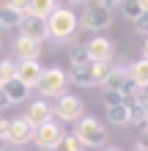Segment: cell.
Instances as JSON below:
<instances>
[{
  "label": "cell",
  "mask_w": 148,
  "mask_h": 151,
  "mask_svg": "<svg viewBox=\"0 0 148 151\" xmlns=\"http://www.w3.org/2000/svg\"><path fill=\"white\" fill-rule=\"evenodd\" d=\"M77 25H80V19H77V14L71 8H60L58 6V11L47 19V30H49V36L55 41H69L77 33Z\"/></svg>",
  "instance_id": "cell-1"
},
{
  "label": "cell",
  "mask_w": 148,
  "mask_h": 151,
  "mask_svg": "<svg viewBox=\"0 0 148 151\" xmlns=\"http://www.w3.org/2000/svg\"><path fill=\"white\" fill-rule=\"evenodd\" d=\"M74 137L80 140L82 146L96 148V146H104V140H107V132H104V127H102L96 118L85 115V118L77 121V132H74Z\"/></svg>",
  "instance_id": "cell-2"
},
{
  "label": "cell",
  "mask_w": 148,
  "mask_h": 151,
  "mask_svg": "<svg viewBox=\"0 0 148 151\" xmlns=\"http://www.w3.org/2000/svg\"><path fill=\"white\" fill-rule=\"evenodd\" d=\"M66 83H69V74L58 66H49L44 69V74L39 80V91L44 96H63L66 93Z\"/></svg>",
  "instance_id": "cell-3"
},
{
  "label": "cell",
  "mask_w": 148,
  "mask_h": 151,
  "mask_svg": "<svg viewBox=\"0 0 148 151\" xmlns=\"http://www.w3.org/2000/svg\"><path fill=\"white\" fill-rule=\"evenodd\" d=\"M82 25L88 30H104V28L112 25V11L102 3V0L99 3H91L88 8H85V14H82Z\"/></svg>",
  "instance_id": "cell-4"
},
{
  "label": "cell",
  "mask_w": 148,
  "mask_h": 151,
  "mask_svg": "<svg viewBox=\"0 0 148 151\" xmlns=\"http://www.w3.org/2000/svg\"><path fill=\"white\" fill-rule=\"evenodd\" d=\"M52 113H55L60 121H80L82 118V99L74 96V93H63V96H58Z\"/></svg>",
  "instance_id": "cell-5"
},
{
  "label": "cell",
  "mask_w": 148,
  "mask_h": 151,
  "mask_svg": "<svg viewBox=\"0 0 148 151\" xmlns=\"http://www.w3.org/2000/svg\"><path fill=\"white\" fill-rule=\"evenodd\" d=\"M33 143H36L41 151H52V148H58L60 143H63V129H60L55 121H49V124H44V127L36 129Z\"/></svg>",
  "instance_id": "cell-6"
},
{
  "label": "cell",
  "mask_w": 148,
  "mask_h": 151,
  "mask_svg": "<svg viewBox=\"0 0 148 151\" xmlns=\"http://www.w3.org/2000/svg\"><path fill=\"white\" fill-rule=\"evenodd\" d=\"M19 36L25 39H33V41H44L49 39V30H47V19H39V17H22L19 19Z\"/></svg>",
  "instance_id": "cell-7"
},
{
  "label": "cell",
  "mask_w": 148,
  "mask_h": 151,
  "mask_svg": "<svg viewBox=\"0 0 148 151\" xmlns=\"http://www.w3.org/2000/svg\"><path fill=\"white\" fill-rule=\"evenodd\" d=\"M33 135H36V129L25 121V115H22V118H11V121H8V140H6V143H14V146L22 148L25 143L33 140Z\"/></svg>",
  "instance_id": "cell-8"
},
{
  "label": "cell",
  "mask_w": 148,
  "mask_h": 151,
  "mask_svg": "<svg viewBox=\"0 0 148 151\" xmlns=\"http://www.w3.org/2000/svg\"><path fill=\"white\" fill-rule=\"evenodd\" d=\"M88 47V55H91V63H112V41L104 39V36H96L91 41H85Z\"/></svg>",
  "instance_id": "cell-9"
},
{
  "label": "cell",
  "mask_w": 148,
  "mask_h": 151,
  "mask_svg": "<svg viewBox=\"0 0 148 151\" xmlns=\"http://www.w3.org/2000/svg\"><path fill=\"white\" fill-rule=\"evenodd\" d=\"M41 74H44V69H41L39 60H19L16 63V80L22 85H28V88H36Z\"/></svg>",
  "instance_id": "cell-10"
},
{
  "label": "cell",
  "mask_w": 148,
  "mask_h": 151,
  "mask_svg": "<svg viewBox=\"0 0 148 151\" xmlns=\"http://www.w3.org/2000/svg\"><path fill=\"white\" fill-rule=\"evenodd\" d=\"M25 121H28L33 129L44 127V124H49V121H52V107H49V104H47L44 99L33 102L30 107H28V113H25Z\"/></svg>",
  "instance_id": "cell-11"
},
{
  "label": "cell",
  "mask_w": 148,
  "mask_h": 151,
  "mask_svg": "<svg viewBox=\"0 0 148 151\" xmlns=\"http://www.w3.org/2000/svg\"><path fill=\"white\" fill-rule=\"evenodd\" d=\"M14 52H16V60H39L41 44L33 41V39L19 36V39H16V44H14Z\"/></svg>",
  "instance_id": "cell-12"
},
{
  "label": "cell",
  "mask_w": 148,
  "mask_h": 151,
  "mask_svg": "<svg viewBox=\"0 0 148 151\" xmlns=\"http://www.w3.org/2000/svg\"><path fill=\"white\" fill-rule=\"evenodd\" d=\"M129 66H132V63H121V66H115V69L110 72V77L102 83V88H104V91H121L124 80L129 77Z\"/></svg>",
  "instance_id": "cell-13"
},
{
  "label": "cell",
  "mask_w": 148,
  "mask_h": 151,
  "mask_svg": "<svg viewBox=\"0 0 148 151\" xmlns=\"http://www.w3.org/2000/svg\"><path fill=\"white\" fill-rule=\"evenodd\" d=\"M3 91H6V96H8V102L11 104H16V102H25L28 99V93H30V88L28 85H22L19 80H11V83H3Z\"/></svg>",
  "instance_id": "cell-14"
},
{
  "label": "cell",
  "mask_w": 148,
  "mask_h": 151,
  "mask_svg": "<svg viewBox=\"0 0 148 151\" xmlns=\"http://www.w3.org/2000/svg\"><path fill=\"white\" fill-rule=\"evenodd\" d=\"M58 11V3L55 0H30V17H39V19H49L52 14Z\"/></svg>",
  "instance_id": "cell-15"
},
{
  "label": "cell",
  "mask_w": 148,
  "mask_h": 151,
  "mask_svg": "<svg viewBox=\"0 0 148 151\" xmlns=\"http://www.w3.org/2000/svg\"><path fill=\"white\" fill-rule=\"evenodd\" d=\"M69 63H71V69H82L91 63V55H88V47L85 44H74L71 50H69Z\"/></svg>",
  "instance_id": "cell-16"
},
{
  "label": "cell",
  "mask_w": 148,
  "mask_h": 151,
  "mask_svg": "<svg viewBox=\"0 0 148 151\" xmlns=\"http://www.w3.org/2000/svg\"><path fill=\"white\" fill-rule=\"evenodd\" d=\"M71 83L74 85H82V88H91V85H96V80H93V72H91V63L88 66H82V69H71Z\"/></svg>",
  "instance_id": "cell-17"
},
{
  "label": "cell",
  "mask_w": 148,
  "mask_h": 151,
  "mask_svg": "<svg viewBox=\"0 0 148 151\" xmlns=\"http://www.w3.org/2000/svg\"><path fill=\"white\" fill-rule=\"evenodd\" d=\"M129 74L137 80V85H140V88H145V85H148V58L134 60V63L129 66Z\"/></svg>",
  "instance_id": "cell-18"
},
{
  "label": "cell",
  "mask_w": 148,
  "mask_h": 151,
  "mask_svg": "<svg viewBox=\"0 0 148 151\" xmlns=\"http://www.w3.org/2000/svg\"><path fill=\"white\" fill-rule=\"evenodd\" d=\"M129 124L145 129V104H143V102H134L132 107H129Z\"/></svg>",
  "instance_id": "cell-19"
},
{
  "label": "cell",
  "mask_w": 148,
  "mask_h": 151,
  "mask_svg": "<svg viewBox=\"0 0 148 151\" xmlns=\"http://www.w3.org/2000/svg\"><path fill=\"white\" fill-rule=\"evenodd\" d=\"M14 77H16V60H11V58L0 60V85H3V83H11Z\"/></svg>",
  "instance_id": "cell-20"
},
{
  "label": "cell",
  "mask_w": 148,
  "mask_h": 151,
  "mask_svg": "<svg viewBox=\"0 0 148 151\" xmlns=\"http://www.w3.org/2000/svg\"><path fill=\"white\" fill-rule=\"evenodd\" d=\"M107 118L112 124H118V127H121V124H129V107H126V104H121V107H110L107 110Z\"/></svg>",
  "instance_id": "cell-21"
},
{
  "label": "cell",
  "mask_w": 148,
  "mask_h": 151,
  "mask_svg": "<svg viewBox=\"0 0 148 151\" xmlns=\"http://www.w3.org/2000/svg\"><path fill=\"white\" fill-rule=\"evenodd\" d=\"M112 63H91V72H93V80H96V85H102L104 80L110 77V72H112Z\"/></svg>",
  "instance_id": "cell-22"
},
{
  "label": "cell",
  "mask_w": 148,
  "mask_h": 151,
  "mask_svg": "<svg viewBox=\"0 0 148 151\" xmlns=\"http://www.w3.org/2000/svg\"><path fill=\"white\" fill-rule=\"evenodd\" d=\"M6 8H8V11H14L22 19V17H28V11H30V0H8Z\"/></svg>",
  "instance_id": "cell-23"
},
{
  "label": "cell",
  "mask_w": 148,
  "mask_h": 151,
  "mask_svg": "<svg viewBox=\"0 0 148 151\" xmlns=\"http://www.w3.org/2000/svg\"><path fill=\"white\" fill-rule=\"evenodd\" d=\"M124 14H126L132 22H137V19H140V14H143L140 0H126V3H124Z\"/></svg>",
  "instance_id": "cell-24"
},
{
  "label": "cell",
  "mask_w": 148,
  "mask_h": 151,
  "mask_svg": "<svg viewBox=\"0 0 148 151\" xmlns=\"http://www.w3.org/2000/svg\"><path fill=\"white\" fill-rule=\"evenodd\" d=\"M16 25H19V17L3 6L0 8V28H16Z\"/></svg>",
  "instance_id": "cell-25"
},
{
  "label": "cell",
  "mask_w": 148,
  "mask_h": 151,
  "mask_svg": "<svg viewBox=\"0 0 148 151\" xmlns=\"http://www.w3.org/2000/svg\"><path fill=\"white\" fill-rule=\"evenodd\" d=\"M104 104H107V110L110 107H121V104H124V96L118 91H104Z\"/></svg>",
  "instance_id": "cell-26"
},
{
  "label": "cell",
  "mask_w": 148,
  "mask_h": 151,
  "mask_svg": "<svg viewBox=\"0 0 148 151\" xmlns=\"http://www.w3.org/2000/svg\"><path fill=\"white\" fill-rule=\"evenodd\" d=\"M60 146H63V151H82V143L74 135H63V143Z\"/></svg>",
  "instance_id": "cell-27"
},
{
  "label": "cell",
  "mask_w": 148,
  "mask_h": 151,
  "mask_svg": "<svg viewBox=\"0 0 148 151\" xmlns=\"http://www.w3.org/2000/svg\"><path fill=\"white\" fill-rule=\"evenodd\" d=\"M134 28H137V33H145V36H148V14L145 11L140 14V19L134 22Z\"/></svg>",
  "instance_id": "cell-28"
},
{
  "label": "cell",
  "mask_w": 148,
  "mask_h": 151,
  "mask_svg": "<svg viewBox=\"0 0 148 151\" xmlns=\"http://www.w3.org/2000/svg\"><path fill=\"white\" fill-rule=\"evenodd\" d=\"M137 148L148 151V129H143V132H140V140H137Z\"/></svg>",
  "instance_id": "cell-29"
},
{
  "label": "cell",
  "mask_w": 148,
  "mask_h": 151,
  "mask_svg": "<svg viewBox=\"0 0 148 151\" xmlns=\"http://www.w3.org/2000/svg\"><path fill=\"white\" fill-rule=\"evenodd\" d=\"M6 140H8V121L3 118L0 121V143H6Z\"/></svg>",
  "instance_id": "cell-30"
},
{
  "label": "cell",
  "mask_w": 148,
  "mask_h": 151,
  "mask_svg": "<svg viewBox=\"0 0 148 151\" xmlns=\"http://www.w3.org/2000/svg\"><path fill=\"white\" fill-rule=\"evenodd\" d=\"M6 107H11V102H8V96L3 91V85H0V110H6Z\"/></svg>",
  "instance_id": "cell-31"
},
{
  "label": "cell",
  "mask_w": 148,
  "mask_h": 151,
  "mask_svg": "<svg viewBox=\"0 0 148 151\" xmlns=\"http://www.w3.org/2000/svg\"><path fill=\"white\" fill-rule=\"evenodd\" d=\"M0 151H22V148L14 146V143H3V148H0Z\"/></svg>",
  "instance_id": "cell-32"
},
{
  "label": "cell",
  "mask_w": 148,
  "mask_h": 151,
  "mask_svg": "<svg viewBox=\"0 0 148 151\" xmlns=\"http://www.w3.org/2000/svg\"><path fill=\"white\" fill-rule=\"evenodd\" d=\"M140 6H143V11L148 14V0H140Z\"/></svg>",
  "instance_id": "cell-33"
},
{
  "label": "cell",
  "mask_w": 148,
  "mask_h": 151,
  "mask_svg": "<svg viewBox=\"0 0 148 151\" xmlns=\"http://www.w3.org/2000/svg\"><path fill=\"white\" fill-rule=\"evenodd\" d=\"M143 50H145V55H143V58H148V39H145V44H143Z\"/></svg>",
  "instance_id": "cell-34"
},
{
  "label": "cell",
  "mask_w": 148,
  "mask_h": 151,
  "mask_svg": "<svg viewBox=\"0 0 148 151\" xmlns=\"http://www.w3.org/2000/svg\"><path fill=\"white\" fill-rule=\"evenodd\" d=\"M107 151H118V148H107Z\"/></svg>",
  "instance_id": "cell-35"
},
{
  "label": "cell",
  "mask_w": 148,
  "mask_h": 151,
  "mask_svg": "<svg viewBox=\"0 0 148 151\" xmlns=\"http://www.w3.org/2000/svg\"><path fill=\"white\" fill-rule=\"evenodd\" d=\"M134 151H143V148H134Z\"/></svg>",
  "instance_id": "cell-36"
},
{
  "label": "cell",
  "mask_w": 148,
  "mask_h": 151,
  "mask_svg": "<svg viewBox=\"0 0 148 151\" xmlns=\"http://www.w3.org/2000/svg\"><path fill=\"white\" fill-rule=\"evenodd\" d=\"M0 121H3V115H0Z\"/></svg>",
  "instance_id": "cell-37"
},
{
  "label": "cell",
  "mask_w": 148,
  "mask_h": 151,
  "mask_svg": "<svg viewBox=\"0 0 148 151\" xmlns=\"http://www.w3.org/2000/svg\"><path fill=\"white\" fill-rule=\"evenodd\" d=\"M0 148H3V143H0Z\"/></svg>",
  "instance_id": "cell-38"
}]
</instances>
